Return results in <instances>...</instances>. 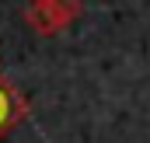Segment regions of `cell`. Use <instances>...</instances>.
Here are the masks:
<instances>
[{
	"label": "cell",
	"instance_id": "6da1fadb",
	"mask_svg": "<svg viewBox=\"0 0 150 143\" xmlns=\"http://www.w3.org/2000/svg\"><path fill=\"white\" fill-rule=\"evenodd\" d=\"M80 11H84L80 0H32V7L25 11V21L38 35H59L80 18Z\"/></svg>",
	"mask_w": 150,
	"mask_h": 143
},
{
	"label": "cell",
	"instance_id": "7a4b0ae2",
	"mask_svg": "<svg viewBox=\"0 0 150 143\" xmlns=\"http://www.w3.org/2000/svg\"><path fill=\"white\" fill-rule=\"evenodd\" d=\"M25 115H28V101H25L11 84L0 80V140H4V136L25 119Z\"/></svg>",
	"mask_w": 150,
	"mask_h": 143
}]
</instances>
